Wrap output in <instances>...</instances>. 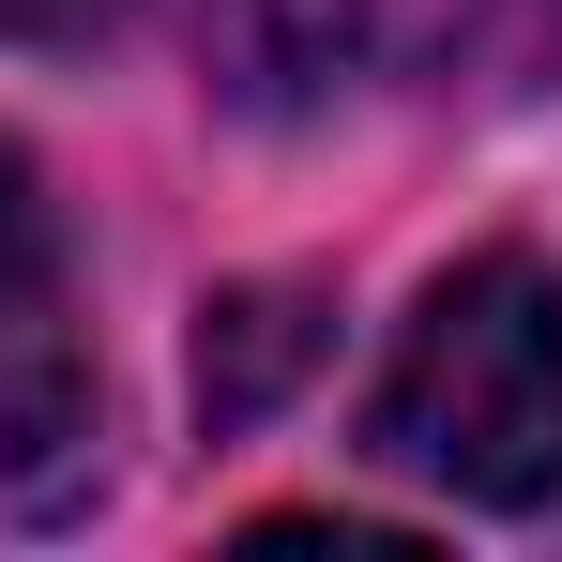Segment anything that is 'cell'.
Returning <instances> with one entry per match:
<instances>
[{
    "instance_id": "cell-1",
    "label": "cell",
    "mask_w": 562,
    "mask_h": 562,
    "mask_svg": "<svg viewBox=\"0 0 562 562\" xmlns=\"http://www.w3.org/2000/svg\"><path fill=\"white\" fill-rule=\"evenodd\" d=\"M366 457L471 517L562 502V274L532 244H486L411 289V319L366 380Z\"/></svg>"
},
{
    "instance_id": "cell-2",
    "label": "cell",
    "mask_w": 562,
    "mask_h": 562,
    "mask_svg": "<svg viewBox=\"0 0 562 562\" xmlns=\"http://www.w3.org/2000/svg\"><path fill=\"white\" fill-rule=\"evenodd\" d=\"M198 77L244 122L517 106V92H562V0H213Z\"/></svg>"
},
{
    "instance_id": "cell-3",
    "label": "cell",
    "mask_w": 562,
    "mask_h": 562,
    "mask_svg": "<svg viewBox=\"0 0 562 562\" xmlns=\"http://www.w3.org/2000/svg\"><path fill=\"white\" fill-rule=\"evenodd\" d=\"M106 457V380H92V319H77V259L61 213L31 183V153L0 137V502H77Z\"/></svg>"
},
{
    "instance_id": "cell-4",
    "label": "cell",
    "mask_w": 562,
    "mask_h": 562,
    "mask_svg": "<svg viewBox=\"0 0 562 562\" xmlns=\"http://www.w3.org/2000/svg\"><path fill=\"white\" fill-rule=\"evenodd\" d=\"M304 366H319V304H304V289H228V304L198 319V411H213V426H259Z\"/></svg>"
},
{
    "instance_id": "cell-5",
    "label": "cell",
    "mask_w": 562,
    "mask_h": 562,
    "mask_svg": "<svg viewBox=\"0 0 562 562\" xmlns=\"http://www.w3.org/2000/svg\"><path fill=\"white\" fill-rule=\"evenodd\" d=\"M122 15H137V0H0V46H92Z\"/></svg>"
}]
</instances>
